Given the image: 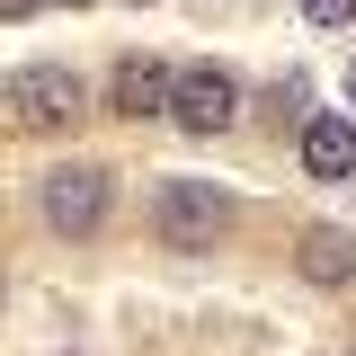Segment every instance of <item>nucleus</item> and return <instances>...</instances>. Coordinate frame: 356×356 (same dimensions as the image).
<instances>
[{"label":"nucleus","instance_id":"20e7f679","mask_svg":"<svg viewBox=\"0 0 356 356\" xmlns=\"http://www.w3.org/2000/svg\"><path fill=\"white\" fill-rule=\"evenodd\" d=\"M170 116L187 134H232V116H241V81L222 72V63H187L170 89Z\"/></svg>","mask_w":356,"mask_h":356},{"label":"nucleus","instance_id":"9b49d317","mask_svg":"<svg viewBox=\"0 0 356 356\" xmlns=\"http://www.w3.org/2000/svg\"><path fill=\"white\" fill-rule=\"evenodd\" d=\"M63 9H89V0H63Z\"/></svg>","mask_w":356,"mask_h":356},{"label":"nucleus","instance_id":"7ed1b4c3","mask_svg":"<svg viewBox=\"0 0 356 356\" xmlns=\"http://www.w3.org/2000/svg\"><path fill=\"white\" fill-rule=\"evenodd\" d=\"M44 222L63 232V241H89L98 222H107V205H116V170L107 161H63V170H44Z\"/></svg>","mask_w":356,"mask_h":356},{"label":"nucleus","instance_id":"0eeeda50","mask_svg":"<svg viewBox=\"0 0 356 356\" xmlns=\"http://www.w3.org/2000/svg\"><path fill=\"white\" fill-rule=\"evenodd\" d=\"M294 267H303L312 285H356V232H339V222H312L303 241H294Z\"/></svg>","mask_w":356,"mask_h":356},{"label":"nucleus","instance_id":"423d86ee","mask_svg":"<svg viewBox=\"0 0 356 356\" xmlns=\"http://www.w3.org/2000/svg\"><path fill=\"white\" fill-rule=\"evenodd\" d=\"M303 170L312 178H356V116L348 107H330V116L303 125Z\"/></svg>","mask_w":356,"mask_h":356},{"label":"nucleus","instance_id":"9d476101","mask_svg":"<svg viewBox=\"0 0 356 356\" xmlns=\"http://www.w3.org/2000/svg\"><path fill=\"white\" fill-rule=\"evenodd\" d=\"M348 116H356V63H348Z\"/></svg>","mask_w":356,"mask_h":356},{"label":"nucleus","instance_id":"1a4fd4ad","mask_svg":"<svg viewBox=\"0 0 356 356\" xmlns=\"http://www.w3.org/2000/svg\"><path fill=\"white\" fill-rule=\"evenodd\" d=\"M36 9H44V0H0V18H36Z\"/></svg>","mask_w":356,"mask_h":356},{"label":"nucleus","instance_id":"f8f14e48","mask_svg":"<svg viewBox=\"0 0 356 356\" xmlns=\"http://www.w3.org/2000/svg\"><path fill=\"white\" fill-rule=\"evenodd\" d=\"M134 9H152V0H134Z\"/></svg>","mask_w":356,"mask_h":356},{"label":"nucleus","instance_id":"f257e3e1","mask_svg":"<svg viewBox=\"0 0 356 356\" xmlns=\"http://www.w3.org/2000/svg\"><path fill=\"white\" fill-rule=\"evenodd\" d=\"M152 232H161V250H214L222 232H232V196H222L214 178H161L152 187Z\"/></svg>","mask_w":356,"mask_h":356},{"label":"nucleus","instance_id":"f03ea898","mask_svg":"<svg viewBox=\"0 0 356 356\" xmlns=\"http://www.w3.org/2000/svg\"><path fill=\"white\" fill-rule=\"evenodd\" d=\"M81 107H89L81 72H63V63H27V72L0 81V125H9V134H72Z\"/></svg>","mask_w":356,"mask_h":356},{"label":"nucleus","instance_id":"39448f33","mask_svg":"<svg viewBox=\"0 0 356 356\" xmlns=\"http://www.w3.org/2000/svg\"><path fill=\"white\" fill-rule=\"evenodd\" d=\"M170 89H178V72H170V63H152V54H125V63H116V81H107V107H116L125 125H143V116H170Z\"/></svg>","mask_w":356,"mask_h":356},{"label":"nucleus","instance_id":"6e6552de","mask_svg":"<svg viewBox=\"0 0 356 356\" xmlns=\"http://www.w3.org/2000/svg\"><path fill=\"white\" fill-rule=\"evenodd\" d=\"M303 18H312V27H348L356 0H303Z\"/></svg>","mask_w":356,"mask_h":356}]
</instances>
